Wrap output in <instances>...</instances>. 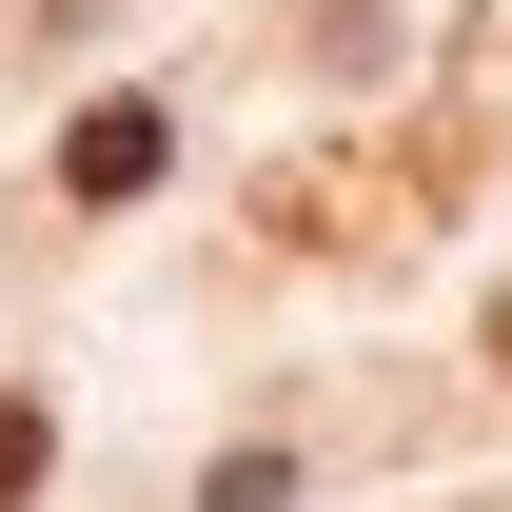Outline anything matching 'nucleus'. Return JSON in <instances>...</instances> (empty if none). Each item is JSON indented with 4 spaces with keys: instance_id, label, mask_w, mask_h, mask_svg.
Here are the masks:
<instances>
[{
    "instance_id": "nucleus-2",
    "label": "nucleus",
    "mask_w": 512,
    "mask_h": 512,
    "mask_svg": "<svg viewBox=\"0 0 512 512\" xmlns=\"http://www.w3.org/2000/svg\"><path fill=\"white\" fill-rule=\"evenodd\" d=\"M40 473H60V434H40V394H0V512L40 493Z\"/></svg>"
},
{
    "instance_id": "nucleus-3",
    "label": "nucleus",
    "mask_w": 512,
    "mask_h": 512,
    "mask_svg": "<svg viewBox=\"0 0 512 512\" xmlns=\"http://www.w3.org/2000/svg\"><path fill=\"white\" fill-rule=\"evenodd\" d=\"M493 375H512V296H493Z\"/></svg>"
},
{
    "instance_id": "nucleus-1",
    "label": "nucleus",
    "mask_w": 512,
    "mask_h": 512,
    "mask_svg": "<svg viewBox=\"0 0 512 512\" xmlns=\"http://www.w3.org/2000/svg\"><path fill=\"white\" fill-rule=\"evenodd\" d=\"M60 197H158V99H79V138H60Z\"/></svg>"
}]
</instances>
